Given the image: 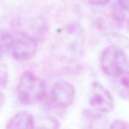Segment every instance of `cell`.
<instances>
[{"mask_svg":"<svg viewBox=\"0 0 129 129\" xmlns=\"http://www.w3.org/2000/svg\"><path fill=\"white\" fill-rule=\"evenodd\" d=\"M17 93L21 104L26 106L37 104L46 96L45 83L34 72H25L19 79Z\"/></svg>","mask_w":129,"mask_h":129,"instance_id":"cell-1","label":"cell"},{"mask_svg":"<svg viewBox=\"0 0 129 129\" xmlns=\"http://www.w3.org/2000/svg\"><path fill=\"white\" fill-rule=\"evenodd\" d=\"M101 67L106 75L114 78L127 71V58L124 50L115 45L105 48L101 55Z\"/></svg>","mask_w":129,"mask_h":129,"instance_id":"cell-2","label":"cell"},{"mask_svg":"<svg viewBox=\"0 0 129 129\" xmlns=\"http://www.w3.org/2000/svg\"><path fill=\"white\" fill-rule=\"evenodd\" d=\"M37 49V42L34 37L27 34L21 33L14 37L10 52L15 60L24 61L34 57Z\"/></svg>","mask_w":129,"mask_h":129,"instance_id":"cell-3","label":"cell"},{"mask_svg":"<svg viewBox=\"0 0 129 129\" xmlns=\"http://www.w3.org/2000/svg\"><path fill=\"white\" fill-rule=\"evenodd\" d=\"M89 103L93 109L104 114L112 112L115 107L113 96L99 82L92 84L89 93Z\"/></svg>","mask_w":129,"mask_h":129,"instance_id":"cell-4","label":"cell"},{"mask_svg":"<svg viewBox=\"0 0 129 129\" xmlns=\"http://www.w3.org/2000/svg\"><path fill=\"white\" fill-rule=\"evenodd\" d=\"M75 96V88L73 84L66 81L56 82L50 91L51 103L60 109L70 106L74 102Z\"/></svg>","mask_w":129,"mask_h":129,"instance_id":"cell-5","label":"cell"},{"mask_svg":"<svg viewBox=\"0 0 129 129\" xmlns=\"http://www.w3.org/2000/svg\"><path fill=\"white\" fill-rule=\"evenodd\" d=\"M108 118L104 113L86 109L82 112V125L84 129H106Z\"/></svg>","mask_w":129,"mask_h":129,"instance_id":"cell-6","label":"cell"},{"mask_svg":"<svg viewBox=\"0 0 129 129\" xmlns=\"http://www.w3.org/2000/svg\"><path fill=\"white\" fill-rule=\"evenodd\" d=\"M6 129H36L34 115L30 112L20 111L10 118Z\"/></svg>","mask_w":129,"mask_h":129,"instance_id":"cell-7","label":"cell"},{"mask_svg":"<svg viewBox=\"0 0 129 129\" xmlns=\"http://www.w3.org/2000/svg\"><path fill=\"white\" fill-rule=\"evenodd\" d=\"M115 78V88L118 95L129 101V72L125 71Z\"/></svg>","mask_w":129,"mask_h":129,"instance_id":"cell-8","label":"cell"},{"mask_svg":"<svg viewBox=\"0 0 129 129\" xmlns=\"http://www.w3.org/2000/svg\"><path fill=\"white\" fill-rule=\"evenodd\" d=\"M14 37L4 30H0V58L10 52Z\"/></svg>","mask_w":129,"mask_h":129,"instance_id":"cell-9","label":"cell"},{"mask_svg":"<svg viewBox=\"0 0 129 129\" xmlns=\"http://www.w3.org/2000/svg\"><path fill=\"white\" fill-rule=\"evenodd\" d=\"M59 122L52 116L43 117L38 123L36 129H58Z\"/></svg>","mask_w":129,"mask_h":129,"instance_id":"cell-10","label":"cell"},{"mask_svg":"<svg viewBox=\"0 0 129 129\" xmlns=\"http://www.w3.org/2000/svg\"><path fill=\"white\" fill-rule=\"evenodd\" d=\"M9 81V72L5 64L0 62V87L5 88Z\"/></svg>","mask_w":129,"mask_h":129,"instance_id":"cell-11","label":"cell"},{"mask_svg":"<svg viewBox=\"0 0 129 129\" xmlns=\"http://www.w3.org/2000/svg\"><path fill=\"white\" fill-rule=\"evenodd\" d=\"M109 129H129V123L124 120H115L111 123Z\"/></svg>","mask_w":129,"mask_h":129,"instance_id":"cell-12","label":"cell"},{"mask_svg":"<svg viewBox=\"0 0 129 129\" xmlns=\"http://www.w3.org/2000/svg\"><path fill=\"white\" fill-rule=\"evenodd\" d=\"M91 5L95 6H104L109 3L111 0H89Z\"/></svg>","mask_w":129,"mask_h":129,"instance_id":"cell-13","label":"cell"},{"mask_svg":"<svg viewBox=\"0 0 129 129\" xmlns=\"http://www.w3.org/2000/svg\"><path fill=\"white\" fill-rule=\"evenodd\" d=\"M118 5L124 11L129 12V0H117Z\"/></svg>","mask_w":129,"mask_h":129,"instance_id":"cell-14","label":"cell"},{"mask_svg":"<svg viewBox=\"0 0 129 129\" xmlns=\"http://www.w3.org/2000/svg\"><path fill=\"white\" fill-rule=\"evenodd\" d=\"M6 103V96L5 94L3 93V91L0 90V109H2V107L4 106Z\"/></svg>","mask_w":129,"mask_h":129,"instance_id":"cell-15","label":"cell"}]
</instances>
